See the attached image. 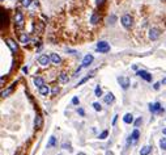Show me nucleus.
<instances>
[{
    "mask_svg": "<svg viewBox=\"0 0 166 155\" xmlns=\"http://www.w3.org/2000/svg\"><path fill=\"white\" fill-rule=\"evenodd\" d=\"M24 24H25V20H24V15L20 9H16L14 11V28L21 30L24 28Z\"/></svg>",
    "mask_w": 166,
    "mask_h": 155,
    "instance_id": "1",
    "label": "nucleus"
},
{
    "mask_svg": "<svg viewBox=\"0 0 166 155\" xmlns=\"http://www.w3.org/2000/svg\"><path fill=\"white\" fill-rule=\"evenodd\" d=\"M120 22H122V25H123L126 29H130V28L132 26V17H131V15H124V16L120 19Z\"/></svg>",
    "mask_w": 166,
    "mask_h": 155,
    "instance_id": "2",
    "label": "nucleus"
},
{
    "mask_svg": "<svg viewBox=\"0 0 166 155\" xmlns=\"http://www.w3.org/2000/svg\"><path fill=\"white\" fill-rule=\"evenodd\" d=\"M97 50H98L100 53H107V51L110 50V45H109L106 41H100V42L97 43Z\"/></svg>",
    "mask_w": 166,
    "mask_h": 155,
    "instance_id": "3",
    "label": "nucleus"
},
{
    "mask_svg": "<svg viewBox=\"0 0 166 155\" xmlns=\"http://www.w3.org/2000/svg\"><path fill=\"white\" fill-rule=\"evenodd\" d=\"M137 75H139L140 78H143L144 80H147V81H150V80H152V75H150L148 71L140 70V71H137Z\"/></svg>",
    "mask_w": 166,
    "mask_h": 155,
    "instance_id": "4",
    "label": "nucleus"
},
{
    "mask_svg": "<svg viewBox=\"0 0 166 155\" xmlns=\"http://www.w3.org/2000/svg\"><path fill=\"white\" fill-rule=\"evenodd\" d=\"M160 30L158 29H156V28H153V29H150L149 30V38L152 39V41H154V39H157L160 37Z\"/></svg>",
    "mask_w": 166,
    "mask_h": 155,
    "instance_id": "5",
    "label": "nucleus"
},
{
    "mask_svg": "<svg viewBox=\"0 0 166 155\" xmlns=\"http://www.w3.org/2000/svg\"><path fill=\"white\" fill-rule=\"evenodd\" d=\"M92 62H93V55L88 54V55H85V57H84V61H82V65H81V67H88V66H89Z\"/></svg>",
    "mask_w": 166,
    "mask_h": 155,
    "instance_id": "6",
    "label": "nucleus"
},
{
    "mask_svg": "<svg viewBox=\"0 0 166 155\" xmlns=\"http://www.w3.org/2000/svg\"><path fill=\"white\" fill-rule=\"evenodd\" d=\"M50 61H51V58L47 57V55H41V57L38 58V62H39L42 66H47V65L50 63Z\"/></svg>",
    "mask_w": 166,
    "mask_h": 155,
    "instance_id": "7",
    "label": "nucleus"
},
{
    "mask_svg": "<svg viewBox=\"0 0 166 155\" xmlns=\"http://www.w3.org/2000/svg\"><path fill=\"white\" fill-rule=\"evenodd\" d=\"M101 21V15L98 12H94L93 15H92V17H90V22L93 24V25H96V24H98Z\"/></svg>",
    "mask_w": 166,
    "mask_h": 155,
    "instance_id": "8",
    "label": "nucleus"
},
{
    "mask_svg": "<svg viewBox=\"0 0 166 155\" xmlns=\"http://www.w3.org/2000/svg\"><path fill=\"white\" fill-rule=\"evenodd\" d=\"M119 80V83H120V85H122V88H124V89H127L128 88V85H130V80H128V78H119L118 79Z\"/></svg>",
    "mask_w": 166,
    "mask_h": 155,
    "instance_id": "9",
    "label": "nucleus"
},
{
    "mask_svg": "<svg viewBox=\"0 0 166 155\" xmlns=\"http://www.w3.org/2000/svg\"><path fill=\"white\" fill-rule=\"evenodd\" d=\"M5 42H7V45L9 46V49H11V50H12L13 53H16V51H17V45H16V42H14L13 39L8 38L7 41H5Z\"/></svg>",
    "mask_w": 166,
    "mask_h": 155,
    "instance_id": "10",
    "label": "nucleus"
},
{
    "mask_svg": "<svg viewBox=\"0 0 166 155\" xmlns=\"http://www.w3.org/2000/svg\"><path fill=\"white\" fill-rule=\"evenodd\" d=\"M34 125H35V127H42V126H43V118H42L41 115H37V116H35Z\"/></svg>",
    "mask_w": 166,
    "mask_h": 155,
    "instance_id": "11",
    "label": "nucleus"
},
{
    "mask_svg": "<svg viewBox=\"0 0 166 155\" xmlns=\"http://www.w3.org/2000/svg\"><path fill=\"white\" fill-rule=\"evenodd\" d=\"M43 28H45V25H43V22H41V21H37L35 24H34V32L37 33H41V32H43Z\"/></svg>",
    "mask_w": 166,
    "mask_h": 155,
    "instance_id": "12",
    "label": "nucleus"
},
{
    "mask_svg": "<svg viewBox=\"0 0 166 155\" xmlns=\"http://www.w3.org/2000/svg\"><path fill=\"white\" fill-rule=\"evenodd\" d=\"M149 111H150V112H157V111H160V112H164V111H161V105H160V103L150 104V105H149Z\"/></svg>",
    "mask_w": 166,
    "mask_h": 155,
    "instance_id": "13",
    "label": "nucleus"
},
{
    "mask_svg": "<svg viewBox=\"0 0 166 155\" xmlns=\"http://www.w3.org/2000/svg\"><path fill=\"white\" fill-rule=\"evenodd\" d=\"M7 24H8V16H7V12H5V9H1V25L4 26H7Z\"/></svg>",
    "mask_w": 166,
    "mask_h": 155,
    "instance_id": "14",
    "label": "nucleus"
},
{
    "mask_svg": "<svg viewBox=\"0 0 166 155\" xmlns=\"http://www.w3.org/2000/svg\"><path fill=\"white\" fill-rule=\"evenodd\" d=\"M34 84L39 88V87H42V85H45V80L42 79V78H39V76H35L34 78Z\"/></svg>",
    "mask_w": 166,
    "mask_h": 155,
    "instance_id": "15",
    "label": "nucleus"
},
{
    "mask_svg": "<svg viewBox=\"0 0 166 155\" xmlns=\"http://www.w3.org/2000/svg\"><path fill=\"white\" fill-rule=\"evenodd\" d=\"M51 62L52 63H55V65H59L60 62H62V59H60V57L58 55V54H51Z\"/></svg>",
    "mask_w": 166,
    "mask_h": 155,
    "instance_id": "16",
    "label": "nucleus"
},
{
    "mask_svg": "<svg viewBox=\"0 0 166 155\" xmlns=\"http://www.w3.org/2000/svg\"><path fill=\"white\" fill-rule=\"evenodd\" d=\"M39 93L43 95V96H46V95L50 93V88L47 85H42V87H39Z\"/></svg>",
    "mask_w": 166,
    "mask_h": 155,
    "instance_id": "17",
    "label": "nucleus"
},
{
    "mask_svg": "<svg viewBox=\"0 0 166 155\" xmlns=\"http://www.w3.org/2000/svg\"><path fill=\"white\" fill-rule=\"evenodd\" d=\"M20 42L21 43H28L29 42V36L26 34V33H22V34H20Z\"/></svg>",
    "mask_w": 166,
    "mask_h": 155,
    "instance_id": "18",
    "label": "nucleus"
},
{
    "mask_svg": "<svg viewBox=\"0 0 166 155\" xmlns=\"http://www.w3.org/2000/svg\"><path fill=\"white\" fill-rule=\"evenodd\" d=\"M150 150H152V147H150V146H144V147L140 150V155H149Z\"/></svg>",
    "mask_w": 166,
    "mask_h": 155,
    "instance_id": "19",
    "label": "nucleus"
},
{
    "mask_svg": "<svg viewBox=\"0 0 166 155\" xmlns=\"http://www.w3.org/2000/svg\"><path fill=\"white\" fill-rule=\"evenodd\" d=\"M114 101V95L113 93H107L106 96H105V103L106 104H110V103H113Z\"/></svg>",
    "mask_w": 166,
    "mask_h": 155,
    "instance_id": "20",
    "label": "nucleus"
},
{
    "mask_svg": "<svg viewBox=\"0 0 166 155\" xmlns=\"http://www.w3.org/2000/svg\"><path fill=\"white\" fill-rule=\"evenodd\" d=\"M123 121H124L126 124H131V122L133 121V116L131 115V113H127L126 116L123 117Z\"/></svg>",
    "mask_w": 166,
    "mask_h": 155,
    "instance_id": "21",
    "label": "nucleus"
},
{
    "mask_svg": "<svg viewBox=\"0 0 166 155\" xmlns=\"http://www.w3.org/2000/svg\"><path fill=\"white\" fill-rule=\"evenodd\" d=\"M139 137H140V133H139V130L137 129H135L132 131V134H131V138H132L133 142H136L137 139H139Z\"/></svg>",
    "mask_w": 166,
    "mask_h": 155,
    "instance_id": "22",
    "label": "nucleus"
},
{
    "mask_svg": "<svg viewBox=\"0 0 166 155\" xmlns=\"http://www.w3.org/2000/svg\"><path fill=\"white\" fill-rule=\"evenodd\" d=\"M59 81H60V83H63V84L68 81V75H67L66 72H62V74L59 75Z\"/></svg>",
    "mask_w": 166,
    "mask_h": 155,
    "instance_id": "23",
    "label": "nucleus"
},
{
    "mask_svg": "<svg viewBox=\"0 0 166 155\" xmlns=\"http://www.w3.org/2000/svg\"><path fill=\"white\" fill-rule=\"evenodd\" d=\"M55 145H56L55 137H50V141H48V143H47V147H52V146H55Z\"/></svg>",
    "mask_w": 166,
    "mask_h": 155,
    "instance_id": "24",
    "label": "nucleus"
},
{
    "mask_svg": "<svg viewBox=\"0 0 166 155\" xmlns=\"http://www.w3.org/2000/svg\"><path fill=\"white\" fill-rule=\"evenodd\" d=\"M160 146H161L162 150H166V138H162V139L160 141Z\"/></svg>",
    "mask_w": 166,
    "mask_h": 155,
    "instance_id": "25",
    "label": "nucleus"
},
{
    "mask_svg": "<svg viewBox=\"0 0 166 155\" xmlns=\"http://www.w3.org/2000/svg\"><path fill=\"white\" fill-rule=\"evenodd\" d=\"M93 108L97 111V112H100V111H102V107H101L100 103H93Z\"/></svg>",
    "mask_w": 166,
    "mask_h": 155,
    "instance_id": "26",
    "label": "nucleus"
},
{
    "mask_svg": "<svg viewBox=\"0 0 166 155\" xmlns=\"http://www.w3.org/2000/svg\"><path fill=\"white\" fill-rule=\"evenodd\" d=\"M32 1H33V0H21V4H22L24 7H30Z\"/></svg>",
    "mask_w": 166,
    "mask_h": 155,
    "instance_id": "27",
    "label": "nucleus"
},
{
    "mask_svg": "<svg viewBox=\"0 0 166 155\" xmlns=\"http://www.w3.org/2000/svg\"><path fill=\"white\" fill-rule=\"evenodd\" d=\"M94 92H96V96H97V97H101V96H102V89H101L100 87H97Z\"/></svg>",
    "mask_w": 166,
    "mask_h": 155,
    "instance_id": "28",
    "label": "nucleus"
},
{
    "mask_svg": "<svg viewBox=\"0 0 166 155\" xmlns=\"http://www.w3.org/2000/svg\"><path fill=\"white\" fill-rule=\"evenodd\" d=\"M107 134H109V133H107V130H105V131H102V133H101V134H100V139H106V137H107Z\"/></svg>",
    "mask_w": 166,
    "mask_h": 155,
    "instance_id": "29",
    "label": "nucleus"
},
{
    "mask_svg": "<svg viewBox=\"0 0 166 155\" xmlns=\"http://www.w3.org/2000/svg\"><path fill=\"white\" fill-rule=\"evenodd\" d=\"M59 91H60V89H59V87H58V85H54V88H52V95H58V93H59Z\"/></svg>",
    "mask_w": 166,
    "mask_h": 155,
    "instance_id": "30",
    "label": "nucleus"
},
{
    "mask_svg": "<svg viewBox=\"0 0 166 155\" xmlns=\"http://www.w3.org/2000/svg\"><path fill=\"white\" fill-rule=\"evenodd\" d=\"M90 76H92V75H90ZM90 76H85L84 79H81V80L79 81V85H81V84H84V83H85L86 80H89V78H90Z\"/></svg>",
    "mask_w": 166,
    "mask_h": 155,
    "instance_id": "31",
    "label": "nucleus"
},
{
    "mask_svg": "<svg viewBox=\"0 0 166 155\" xmlns=\"http://www.w3.org/2000/svg\"><path fill=\"white\" fill-rule=\"evenodd\" d=\"M79 103H80L79 97H73V99H72V104H73V105H79Z\"/></svg>",
    "mask_w": 166,
    "mask_h": 155,
    "instance_id": "32",
    "label": "nucleus"
},
{
    "mask_svg": "<svg viewBox=\"0 0 166 155\" xmlns=\"http://www.w3.org/2000/svg\"><path fill=\"white\" fill-rule=\"evenodd\" d=\"M141 121H143L141 118H137V120L135 121V126H140V124H141Z\"/></svg>",
    "mask_w": 166,
    "mask_h": 155,
    "instance_id": "33",
    "label": "nucleus"
},
{
    "mask_svg": "<svg viewBox=\"0 0 166 155\" xmlns=\"http://www.w3.org/2000/svg\"><path fill=\"white\" fill-rule=\"evenodd\" d=\"M96 1H97V5H103V4H105V1H106V0H96Z\"/></svg>",
    "mask_w": 166,
    "mask_h": 155,
    "instance_id": "34",
    "label": "nucleus"
},
{
    "mask_svg": "<svg viewBox=\"0 0 166 155\" xmlns=\"http://www.w3.org/2000/svg\"><path fill=\"white\" fill-rule=\"evenodd\" d=\"M77 112H79V115H80V116H84V115H85V113H84V109H81V108H79V111H77Z\"/></svg>",
    "mask_w": 166,
    "mask_h": 155,
    "instance_id": "35",
    "label": "nucleus"
},
{
    "mask_svg": "<svg viewBox=\"0 0 166 155\" xmlns=\"http://www.w3.org/2000/svg\"><path fill=\"white\" fill-rule=\"evenodd\" d=\"M160 84H161V81H160V83H156V84H154V89H158V88H160Z\"/></svg>",
    "mask_w": 166,
    "mask_h": 155,
    "instance_id": "36",
    "label": "nucleus"
},
{
    "mask_svg": "<svg viewBox=\"0 0 166 155\" xmlns=\"http://www.w3.org/2000/svg\"><path fill=\"white\" fill-rule=\"evenodd\" d=\"M63 149H69V150H71V147H69V145H67V143H64V145H63Z\"/></svg>",
    "mask_w": 166,
    "mask_h": 155,
    "instance_id": "37",
    "label": "nucleus"
},
{
    "mask_svg": "<svg viewBox=\"0 0 166 155\" xmlns=\"http://www.w3.org/2000/svg\"><path fill=\"white\" fill-rule=\"evenodd\" d=\"M161 84H166V78H165V79H162V81H161Z\"/></svg>",
    "mask_w": 166,
    "mask_h": 155,
    "instance_id": "38",
    "label": "nucleus"
},
{
    "mask_svg": "<svg viewBox=\"0 0 166 155\" xmlns=\"http://www.w3.org/2000/svg\"><path fill=\"white\" fill-rule=\"evenodd\" d=\"M77 155H86V154H84V153H79Z\"/></svg>",
    "mask_w": 166,
    "mask_h": 155,
    "instance_id": "39",
    "label": "nucleus"
},
{
    "mask_svg": "<svg viewBox=\"0 0 166 155\" xmlns=\"http://www.w3.org/2000/svg\"><path fill=\"white\" fill-rule=\"evenodd\" d=\"M162 133H164V134H166V129H164V130H162Z\"/></svg>",
    "mask_w": 166,
    "mask_h": 155,
    "instance_id": "40",
    "label": "nucleus"
},
{
    "mask_svg": "<svg viewBox=\"0 0 166 155\" xmlns=\"http://www.w3.org/2000/svg\"><path fill=\"white\" fill-rule=\"evenodd\" d=\"M59 155H62V154H59Z\"/></svg>",
    "mask_w": 166,
    "mask_h": 155,
    "instance_id": "41",
    "label": "nucleus"
}]
</instances>
